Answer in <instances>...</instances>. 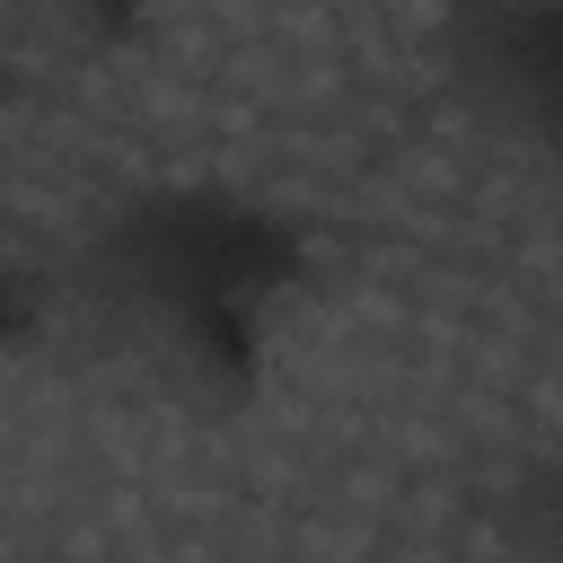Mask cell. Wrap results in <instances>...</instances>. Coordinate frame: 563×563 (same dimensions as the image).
Masks as SVG:
<instances>
[{"label": "cell", "instance_id": "cell-1", "mask_svg": "<svg viewBox=\"0 0 563 563\" xmlns=\"http://www.w3.org/2000/svg\"><path fill=\"white\" fill-rule=\"evenodd\" d=\"M308 282H317L308 220L246 185L123 194L70 264L79 317L194 413L264 405L273 352Z\"/></svg>", "mask_w": 563, "mask_h": 563}, {"label": "cell", "instance_id": "cell-2", "mask_svg": "<svg viewBox=\"0 0 563 563\" xmlns=\"http://www.w3.org/2000/svg\"><path fill=\"white\" fill-rule=\"evenodd\" d=\"M449 88L475 132L563 202V0H466L449 18Z\"/></svg>", "mask_w": 563, "mask_h": 563}, {"label": "cell", "instance_id": "cell-3", "mask_svg": "<svg viewBox=\"0 0 563 563\" xmlns=\"http://www.w3.org/2000/svg\"><path fill=\"white\" fill-rule=\"evenodd\" d=\"M493 537L510 563H563V449L519 466L501 484V510H493Z\"/></svg>", "mask_w": 563, "mask_h": 563}, {"label": "cell", "instance_id": "cell-4", "mask_svg": "<svg viewBox=\"0 0 563 563\" xmlns=\"http://www.w3.org/2000/svg\"><path fill=\"white\" fill-rule=\"evenodd\" d=\"M44 35H62L70 53H123L141 26H150V9L158 0H18Z\"/></svg>", "mask_w": 563, "mask_h": 563}, {"label": "cell", "instance_id": "cell-5", "mask_svg": "<svg viewBox=\"0 0 563 563\" xmlns=\"http://www.w3.org/2000/svg\"><path fill=\"white\" fill-rule=\"evenodd\" d=\"M35 334H44V282L18 273V264H0V369H9Z\"/></svg>", "mask_w": 563, "mask_h": 563}, {"label": "cell", "instance_id": "cell-6", "mask_svg": "<svg viewBox=\"0 0 563 563\" xmlns=\"http://www.w3.org/2000/svg\"><path fill=\"white\" fill-rule=\"evenodd\" d=\"M9 88H18V70H9V53H0V106H9Z\"/></svg>", "mask_w": 563, "mask_h": 563}]
</instances>
